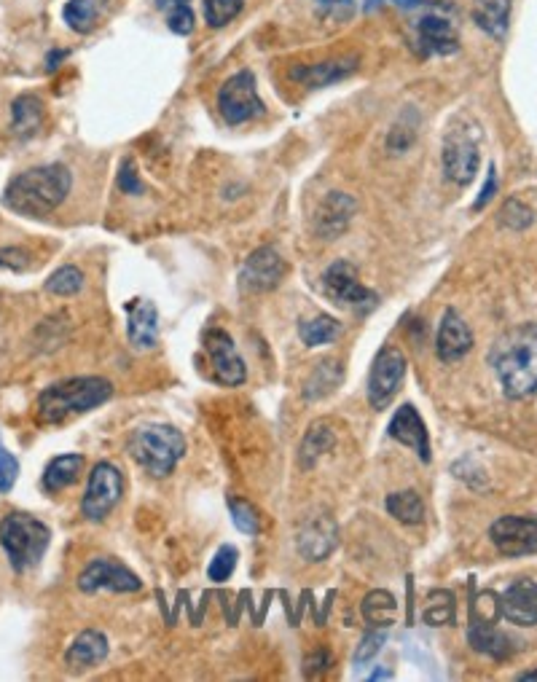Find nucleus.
<instances>
[{
	"label": "nucleus",
	"mask_w": 537,
	"mask_h": 682,
	"mask_svg": "<svg viewBox=\"0 0 537 682\" xmlns=\"http://www.w3.org/2000/svg\"><path fill=\"white\" fill-rule=\"evenodd\" d=\"M242 6H245V0H202L205 22L210 27L229 25L231 19L242 11Z\"/></svg>",
	"instance_id": "obj_37"
},
{
	"label": "nucleus",
	"mask_w": 537,
	"mask_h": 682,
	"mask_svg": "<svg viewBox=\"0 0 537 682\" xmlns=\"http://www.w3.org/2000/svg\"><path fill=\"white\" fill-rule=\"evenodd\" d=\"M156 9L162 11H170V9H178V6H191V0H154Z\"/></svg>",
	"instance_id": "obj_49"
},
{
	"label": "nucleus",
	"mask_w": 537,
	"mask_h": 682,
	"mask_svg": "<svg viewBox=\"0 0 537 682\" xmlns=\"http://www.w3.org/2000/svg\"><path fill=\"white\" fill-rule=\"evenodd\" d=\"M105 656H108V637H105L103 631L86 629L65 650V664L70 669H92L100 661H105Z\"/></svg>",
	"instance_id": "obj_23"
},
{
	"label": "nucleus",
	"mask_w": 537,
	"mask_h": 682,
	"mask_svg": "<svg viewBox=\"0 0 537 682\" xmlns=\"http://www.w3.org/2000/svg\"><path fill=\"white\" fill-rule=\"evenodd\" d=\"M519 680H521V682L537 680V669H532V672H524V674H521V677H519Z\"/></svg>",
	"instance_id": "obj_51"
},
{
	"label": "nucleus",
	"mask_w": 537,
	"mask_h": 682,
	"mask_svg": "<svg viewBox=\"0 0 537 682\" xmlns=\"http://www.w3.org/2000/svg\"><path fill=\"white\" fill-rule=\"evenodd\" d=\"M384 631L387 629L368 631L366 637L360 640L358 650H355V669H360V666H366V664H371V661H374L376 653L382 650L384 640H387V634H384Z\"/></svg>",
	"instance_id": "obj_39"
},
{
	"label": "nucleus",
	"mask_w": 537,
	"mask_h": 682,
	"mask_svg": "<svg viewBox=\"0 0 537 682\" xmlns=\"http://www.w3.org/2000/svg\"><path fill=\"white\" fill-rule=\"evenodd\" d=\"M309 599H312V591H301V599L299 605H296V610H293V623H290V626H301V618H304V610H307Z\"/></svg>",
	"instance_id": "obj_46"
},
{
	"label": "nucleus",
	"mask_w": 537,
	"mask_h": 682,
	"mask_svg": "<svg viewBox=\"0 0 537 682\" xmlns=\"http://www.w3.org/2000/svg\"><path fill=\"white\" fill-rule=\"evenodd\" d=\"M78 589L84 594H94V591H121V594H132V591L143 589V580L137 578L135 572L124 567L121 562L111 559V556H100L86 564L84 572L78 575Z\"/></svg>",
	"instance_id": "obj_11"
},
{
	"label": "nucleus",
	"mask_w": 537,
	"mask_h": 682,
	"mask_svg": "<svg viewBox=\"0 0 537 682\" xmlns=\"http://www.w3.org/2000/svg\"><path fill=\"white\" fill-rule=\"evenodd\" d=\"M422 621L427 626H452L457 621V605L452 591H433L427 597V607L422 610Z\"/></svg>",
	"instance_id": "obj_33"
},
{
	"label": "nucleus",
	"mask_w": 537,
	"mask_h": 682,
	"mask_svg": "<svg viewBox=\"0 0 537 682\" xmlns=\"http://www.w3.org/2000/svg\"><path fill=\"white\" fill-rule=\"evenodd\" d=\"M81 468H84V457L81 454H60V457H54L46 465V470H43V489L49 495H57L62 489H68L70 484H76Z\"/></svg>",
	"instance_id": "obj_26"
},
{
	"label": "nucleus",
	"mask_w": 537,
	"mask_h": 682,
	"mask_svg": "<svg viewBox=\"0 0 537 682\" xmlns=\"http://www.w3.org/2000/svg\"><path fill=\"white\" fill-rule=\"evenodd\" d=\"M323 290L325 296L336 301L344 309H358V312H368L376 307V293L368 290L363 282L358 280V272L350 261H336L323 272Z\"/></svg>",
	"instance_id": "obj_9"
},
{
	"label": "nucleus",
	"mask_w": 537,
	"mask_h": 682,
	"mask_svg": "<svg viewBox=\"0 0 537 682\" xmlns=\"http://www.w3.org/2000/svg\"><path fill=\"white\" fill-rule=\"evenodd\" d=\"M398 6H414V3H419V0H395Z\"/></svg>",
	"instance_id": "obj_53"
},
{
	"label": "nucleus",
	"mask_w": 537,
	"mask_h": 682,
	"mask_svg": "<svg viewBox=\"0 0 537 682\" xmlns=\"http://www.w3.org/2000/svg\"><path fill=\"white\" fill-rule=\"evenodd\" d=\"M355 70H358L355 57H341V60L317 62V65H301L290 73V78L299 81L301 86H307V89H323V86H331L336 81H344Z\"/></svg>",
	"instance_id": "obj_22"
},
{
	"label": "nucleus",
	"mask_w": 537,
	"mask_h": 682,
	"mask_svg": "<svg viewBox=\"0 0 537 682\" xmlns=\"http://www.w3.org/2000/svg\"><path fill=\"white\" fill-rule=\"evenodd\" d=\"M121 495H124L121 470L111 462H97L89 473V484H86L84 500H81V513L89 521H103L119 505Z\"/></svg>",
	"instance_id": "obj_7"
},
{
	"label": "nucleus",
	"mask_w": 537,
	"mask_h": 682,
	"mask_svg": "<svg viewBox=\"0 0 537 682\" xmlns=\"http://www.w3.org/2000/svg\"><path fill=\"white\" fill-rule=\"evenodd\" d=\"M336 446V433H333V427L325 422V419H320V422H312L307 430V435H304V441H301V449H299V462L301 468H312L323 454H328Z\"/></svg>",
	"instance_id": "obj_28"
},
{
	"label": "nucleus",
	"mask_w": 537,
	"mask_h": 682,
	"mask_svg": "<svg viewBox=\"0 0 537 682\" xmlns=\"http://www.w3.org/2000/svg\"><path fill=\"white\" fill-rule=\"evenodd\" d=\"M529 223H532V210L527 205H521L519 199H508L503 207V226L521 231L527 229Z\"/></svg>",
	"instance_id": "obj_40"
},
{
	"label": "nucleus",
	"mask_w": 537,
	"mask_h": 682,
	"mask_svg": "<svg viewBox=\"0 0 537 682\" xmlns=\"http://www.w3.org/2000/svg\"><path fill=\"white\" fill-rule=\"evenodd\" d=\"M355 210H358L355 199L341 194V191H331L328 199L320 205V210H317V234L323 239H336L341 231L350 226Z\"/></svg>",
	"instance_id": "obj_21"
},
{
	"label": "nucleus",
	"mask_w": 537,
	"mask_h": 682,
	"mask_svg": "<svg viewBox=\"0 0 537 682\" xmlns=\"http://www.w3.org/2000/svg\"><path fill=\"white\" fill-rule=\"evenodd\" d=\"M19 478V460L0 446V495H9Z\"/></svg>",
	"instance_id": "obj_41"
},
{
	"label": "nucleus",
	"mask_w": 537,
	"mask_h": 682,
	"mask_svg": "<svg viewBox=\"0 0 537 682\" xmlns=\"http://www.w3.org/2000/svg\"><path fill=\"white\" fill-rule=\"evenodd\" d=\"M229 511L231 519H234V527L242 532V535H258L261 532V519H258V511L248 500H237V497H229Z\"/></svg>",
	"instance_id": "obj_36"
},
{
	"label": "nucleus",
	"mask_w": 537,
	"mask_h": 682,
	"mask_svg": "<svg viewBox=\"0 0 537 682\" xmlns=\"http://www.w3.org/2000/svg\"><path fill=\"white\" fill-rule=\"evenodd\" d=\"M500 618L516 626H537V583L516 580L500 597Z\"/></svg>",
	"instance_id": "obj_17"
},
{
	"label": "nucleus",
	"mask_w": 537,
	"mask_h": 682,
	"mask_svg": "<svg viewBox=\"0 0 537 682\" xmlns=\"http://www.w3.org/2000/svg\"><path fill=\"white\" fill-rule=\"evenodd\" d=\"M127 336L135 350H154L159 344V312L148 299L127 304Z\"/></svg>",
	"instance_id": "obj_20"
},
{
	"label": "nucleus",
	"mask_w": 537,
	"mask_h": 682,
	"mask_svg": "<svg viewBox=\"0 0 537 682\" xmlns=\"http://www.w3.org/2000/svg\"><path fill=\"white\" fill-rule=\"evenodd\" d=\"M320 6H328V9H350L352 0H317Z\"/></svg>",
	"instance_id": "obj_50"
},
{
	"label": "nucleus",
	"mask_w": 537,
	"mask_h": 682,
	"mask_svg": "<svg viewBox=\"0 0 537 682\" xmlns=\"http://www.w3.org/2000/svg\"><path fill=\"white\" fill-rule=\"evenodd\" d=\"M129 457L151 476H170L178 460L186 454V438L172 425H143L129 435Z\"/></svg>",
	"instance_id": "obj_4"
},
{
	"label": "nucleus",
	"mask_w": 537,
	"mask_h": 682,
	"mask_svg": "<svg viewBox=\"0 0 537 682\" xmlns=\"http://www.w3.org/2000/svg\"><path fill=\"white\" fill-rule=\"evenodd\" d=\"M390 438L401 441L403 446H411L422 462H430V435H427L425 419L411 403H403L390 419Z\"/></svg>",
	"instance_id": "obj_18"
},
{
	"label": "nucleus",
	"mask_w": 537,
	"mask_h": 682,
	"mask_svg": "<svg viewBox=\"0 0 537 682\" xmlns=\"http://www.w3.org/2000/svg\"><path fill=\"white\" fill-rule=\"evenodd\" d=\"M167 14V27H170L175 35H191L194 33V11L191 6H178V9L164 11Z\"/></svg>",
	"instance_id": "obj_42"
},
{
	"label": "nucleus",
	"mask_w": 537,
	"mask_h": 682,
	"mask_svg": "<svg viewBox=\"0 0 537 682\" xmlns=\"http://www.w3.org/2000/svg\"><path fill=\"white\" fill-rule=\"evenodd\" d=\"M43 124V103L35 94H19L11 103V127L19 137H30Z\"/></svg>",
	"instance_id": "obj_29"
},
{
	"label": "nucleus",
	"mask_w": 537,
	"mask_h": 682,
	"mask_svg": "<svg viewBox=\"0 0 537 682\" xmlns=\"http://www.w3.org/2000/svg\"><path fill=\"white\" fill-rule=\"evenodd\" d=\"M339 529H336V521L331 516H315L309 519L304 527L299 529V554L307 559V562H323L333 554V548L339 543Z\"/></svg>",
	"instance_id": "obj_16"
},
{
	"label": "nucleus",
	"mask_w": 537,
	"mask_h": 682,
	"mask_svg": "<svg viewBox=\"0 0 537 682\" xmlns=\"http://www.w3.org/2000/svg\"><path fill=\"white\" fill-rule=\"evenodd\" d=\"M384 505H387L390 516H395L401 524H419V521L425 519V503H422V497L414 489L387 495Z\"/></svg>",
	"instance_id": "obj_31"
},
{
	"label": "nucleus",
	"mask_w": 537,
	"mask_h": 682,
	"mask_svg": "<svg viewBox=\"0 0 537 682\" xmlns=\"http://www.w3.org/2000/svg\"><path fill=\"white\" fill-rule=\"evenodd\" d=\"M495 191H497V170H495V164H492L489 172H486V183H484V188H481V194H478L473 210H481V207L489 205V199L495 197Z\"/></svg>",
	"instance_id": "obj_45"
},
{
	"label": "nucleus",
	"mask_w": 537,
	"mask_h": 682,
	"mask_svg": "<svg viewBox=\"0 0 537 682\" xmlns=\"http://www.w3.org/2000/svg\"><path fill=\"white\" fill-rule=\"evenodd\" d=\"M218 111L231 127H239V124H248V121L264 116L266 108L258 97L256 76L250 70H239L231 78H226V84L218 92Z\"/></svg>",
	"instance_id": "obj_6"
},
{
	"label": "nucleus",
	"mask_w": 537,
	"mask_h": 682,
	"mask_svg": "<svg viewBox=\"0 0 537 682\" xmlns=\"http://www.w3.org/2000/svg\"><path fill=\"white\" fill-rule=\"evenodd\" d=\"M333 599H336V591H328V594H325L323 610H320V613H317V626H325V623H328V610H331Z\"/></svg>",
	"instance_id": "obj_47"
},
{
	"label": "nucleus",
	"mask_w": 537,
	"mask_h": 682,
	"mask_svg": "<svg viewBox=\"0 0 537 682\" xmlns=\"http://www.w3.org/2000/svg\"><path fill=\"white\" fill-rule=\"evenodd\" d=\"M113 395V384L100 376H78V379H65L60 384L46 387L38 395V419L57 425L70 414H86V411L103 406Z\"/></svg>",
	"instance_id": "obj_3"
},
{
	"label": "nucleus",
	"mask_w": 537,
	"mask_h": 682,
	"mask_svg": "<svg viewBox=\"0 0 537 682\" xmlns=\"http://www.w3.org/2000/svg\"><path fill=\"white\" fill-rule=\"evenodd\" d=\"M341 333V323L333 320L331 315H317L312 320H301L299 323V336L307 347H323V344H331L336 336Z\"/></svg>",
	"instance_id": "obj_32"
},
{
	"label": "nucleus",
	"mask_w": 537,
	"mask_h": 682,
	"mask_svg": "<svg viewBox=\"0 0 537 682\" xmlns=\"http://www.w3.org/2000/svg\"><path fill=\"white\" fill-rule=\"evenodd\" d=\"M481 167V154H478V137L468 129L452 127L446 132L444 140V172L446 178L457 186H468L476 178Z\"/></svg>",
	"instance_id": "obj_10"
},
{
	"label": "nucleus",
	"mask_w": 537,
	"mask_h": 682,
	"mask_svg": "<svg viewBox=\"0 0 537 682\" xmlns=\"http://www.w3.org/2000/svg\"><path fill=\"white\" fill-rule=\"evenodd\" d=\"M285 272H288V266H285L280 253L264 245V248L253 250L242 266V285L253 293H266V290H274L280 285Z\"/></svg>",
	"instance_id": "obj_14"
},
{
	"label": "nucleus",
	"mask_w": 537,
	"mask_h": 682,
	"mask_svg": "<svg viewBox=\"0 0 537 682\" xmlns=\"http://www.w3.org/2000/svg\"><path fill=\"white\" fill-rule=\"evenodd\" d=\"M70 186L73 175L65 164H43L11 178L3 194V205L25 218H43L68 199Z\"/></svg>",
	"instance_id": "obj_2"
},
{
	"label": "nucleus",
	"mask_w": 537,
	"mask_h": 682,
	"mask_svg": "<svg viewBox=\"0 0 537 682\" xmlns=\"http://www.w3.org/2000/svg\"><path fill=\"white\" fill-rule=\"evenodd\" d=\"M237 559H239L237 548L221 546L218 548V554L213 556L210 567H207V578L213 580V583H226V580L231 578V572L237 570Z\"/></svg>",
	"instance_id": "obj_38"
},
{
	"label": "nucleus",
	"mask_w": 537,
	"mask_h": 682,
	"mask_svg": "<svg viewBox=\"0 0 537 682\" xmlns=\"http://www.w3.org/2000/svg\"><path fill=\"white\" fill-rule=\"evenodd\" d=\"M52 543V529L30 513H6L0 521V546L14 572H25L41 562Z\"/></svg>",
	"instance_id": "obj_5"
},
{
	"label": "nucleus",
	"mask_w": 537,
	"mask_h": 682,
	"mask_svg": "<svg viewBox=\"0 0 537 682\" xmlns=\"http://www.w3.org/2000/svg\"><path fill=\"white\" fill-rule=\"evenodd\" d=\"M473 350V331L462 320L457 309H446L438 325V339H435V352L444 363H457Z\"/></svg>",
	"instance_id": "obj_15"
},
{
	"label": "nucleus",
	"mask_w": 537,
	"mask_h": 682,
	"mask_svg": "<svg viewBox=\"0 0 537 682\" xmlns=\"http://www.w3.org/2000/svg\"><path fill=\"white\" fill-rule=\"evenodd\" d=\"M205 350L210 355V366H213L215 382L226 384V387H237L248 379V368L245 360L239 358L237 347L226 331L221 328H210L205 331Z\"/></svg>",
	"instance_id": "obj_12"
},
{
	"label": "nucleus",
	"mask_w": 537,
	"mask_h": 682,
	"mask_svg": "<svg viewBox=\"0 0 537 682\" xmlns=\"http://www.w3.org/2000/svg\"><path fill=\"white\" fill-rule=\"evenodd\" d=\"M489 363L508 398L519 401L537 393V323L503 333L492 347Z\"/></svg>",
	"instance_id": "obj_1"
},
{
	"label": "nucleus",
	"mask_w": 537,
	"mask_h": 682,
	"mask_svg": "<svg viewBox=\"0 0 537 682\" xmlns=\"http://www.w3.org/2000/svg\"><path fill=\"white\" fill-rule=\"evenodd\" d=\"M387 677H390V672H382V669L371 674V680H387Z\"/></svg>",
	"instance_id": "obj_52"
},
{
	"label": "nucleus",
	"mask_w": 537,
	"mask_h": 682,
	"mask_svg": "<svg viewBox=\"0 0 537 682\" xmlns=\"http://www.w3.org/2000/svg\"><path fill=\"white\" fill-rule=\"evenodd\" d=\"M468 640L470 645H473V650H478V653H484V656L489 658H497V661H503V658L511 656V640L505 637L503 631L497 629L495 621L470 623Z\"/></svg>",
	"instance_id": "obj_24"
},
{
	"label": "nucleus",
	"mask_w": 537,
	"mask_h": 682,
	"mask_svg": "<svg viewBox=\"0 0 537 682\" xmlns=\"http://www.w3.org/2000/svg\"><path fill=\"white\" fill-rule=\"evenodd\" d=\"M403 376H406V355L398 347L387 344V347L376 352L374 366H371V374H368V403H371V409L382 411L393 403V398L401 390Z\"/></svg>",
	"instance_id": "obj_8"
},
{
	"label": "nucleus",
	"mask_w": 537,
	"mask_h": 682,
	"mask_svg": "<svg viewBox=\"0 0 537 682\" xmlns=\"http://www.w3.org/2000/svg\"><path fill=\"white\" fill-rule=\"evenodd\" d=\"M473 22L492 38H503L508 33L511 19V0H473Z\"/></svg>",
	"instance_id": "obj_25"
},
{
	"label": "nucleus",
	"mask_w": 537,
	"mask_h": 682,
	"mask_svg": "<svg viewBox=\"0 0 537 682\" xmlns=\"http://www.w3.org/2000/svg\"><path fill=\"white\" fill-rule=\"evenodd\" d=\"M489 538L505 556L537 554V516H503L492 524Z\"/></svg>",
	"instance_id": "obj_13"
},
{
	"label": "nucleus",
	"mask_w": 537,
	"mask_h": 682,
	"mask_svg": "<svg viewBox=\"0 0 537 682\" xmlns=\"http://www.w3.org/2000/svg\"><path fill=\"white\" fill-rule=\"evenodd\" d=\"M341 376H344V371H341L339 360H320L312 376L307 379V384H304V398L307 401H320V398H325V395L339 387Z\"/></svg>",
	"instance_id": "obj_30"
},
{
	"label": "nucleus",
	"mask_w": 537,
	"mask_h": 682,
	"mask_svg": "<svg viewBox=\"0 0 537 682\" xmlns=\"http://www.w3.org/2000/svg\"><path fill=\"white\" fill-rule=\"evenodd\" d=\"M272 599H274V591H266L264 605H261V610H258L256 615H253V626H261V623H264V615H266V610H269V605H272Z\"/></svg>",
	"instance_id": "obj_48"
},
{
	"label": "nucleus",
	"mask_w": 537,
	"mask_h": 682,
	"mask_svg": "<svg viewBox=\"0 0 537 682\" xmlns=\"http://www.w3.org/2000/svg\"><path fill=\"white\" fill-rule=\"evenodd\" d=\"M84 288V272L76 266H60L57 272L46 280V290L54 296H76Z\"/></svg>",
	"instance_id": "obj_35"
},
{
	"label": "nucleus",
	"mask_w": 537,
	"mask_h": 682,
	"mask_svg": "<svg viewBox=\"0 0 537 682\" xmlns=\"http://www.w3.org/2000/svg\"><path fill=\"white\" fill-rule=\"evenodd\" d=\"M62 19L68 22L70 30L89 33L97 22V6H94V0H68L62 9Z\"/></svg>",
	"instance_id": "obj_34"
},
{
	"label": "nucleus",
	"mask_w": 537,
	"mask_h": 682,
	"mask_svg": "<svg viewBox=\"0 0 537 682\" xmlns=\"http://www.w3.org/2000/svg\"><path fill=\"white\" fill-rule=\"evenodd\" d=\"M119 188L124 191V194H132V197H137V194H143V183H140V178H137L135 172V164H132V159H124L119 167Z\"/></svg>",
	"instance_id": "obj_44"
},
{
	"label": "nucleus",
	"mask_w": 537,
	"mask_h": 682,
	"mask_svg": "<svg viewBox=\"0 0 537 682\" xmlns=\"http://www.w3.org/2000/svg\"><path fill=\"white\" fill-rule=\"evenodd\" d=\"M360 613H363L371 629H390L398 621V602H395L390 591L376 589L366 594L363 605H360Z\"/></svg>",
	"instance_id": "obj_27"
},
{
	"label": "nucleus",
	"mask_w": 537,
	"mask_h": 682,
	"mask_svg": "<svg viewBox=\"0 0 537 682\" xmlns=\"http://www.w3.org/2000/svg\"><path fill=\"white\" fill-rule=\"evenodd\" d=\"M33 264V258L25 248H3L0 250V269H11V272H25Z\"/></svg>",
	"instance_id": "obj_43"
},
{
	"label": "nucleus",
	"mask_w": 537,
	"mask_h": 682,
	"mask_svg": "<svg viewBox=\"0 0 537 682\" xmlns=\"http://www.w3.org/2000/svg\"><path fill=\"white\" fill-rule=\"evenodd\" d=\"M417 46L425 57H430V54H435V57H449V54L460 49V38H457V30H454L449 19L430 14V17L419 19Z\"/></svg>",
	"instance_id": "obj_19"
}]
</instances>
